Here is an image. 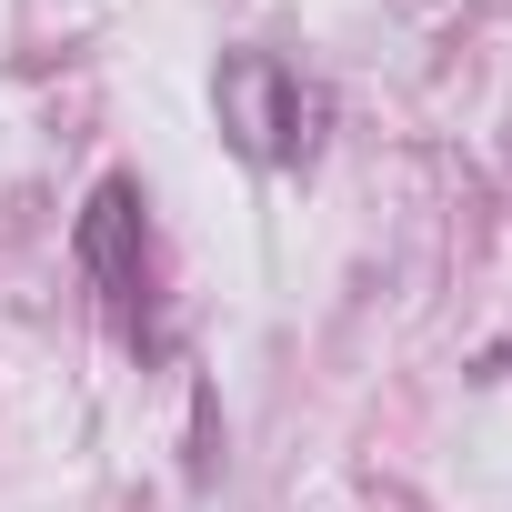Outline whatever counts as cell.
<instances>
[{
    "mask_svg": "<svg viewBox=\"0 0 512 512\" xmlns=\"http://www.w3.org/2000/svg\"><path fill=\"white\" fill-rule=\"evenodd\" d=\"M211 111H221V131L251 161H312L322 151V121H332V91L302 81L282 51H231L211 71Z\"/></svg>",
    "mask_w": 512,
    "mask_h": 512,
    "instance_id": "1",
    "label": "cell"
},
{
    "mask_svg": "<svg viewBox=\"0 0 512 512\" xmlns=\"http://www.w3.org/2000/svg\"><path fill=\"white\" fill-rule=\"evenodd\" d=\"M71 251H81V272H91L111 302H131V292H141V272H151V221H141V191H131V181H101V191L81 201Z\"/></svg>",
    "mask_w": 512,
    "mask_h": 512,
    "instance_id": "2",
    "label": "cell"
}]
</instances>
